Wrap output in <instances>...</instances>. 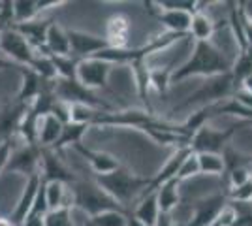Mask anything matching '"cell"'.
Returning <instances> with one entry per match:
<instances>
[{
    "label": "cell",
    "mask_w": 252,
    "mask_h": 226,
    "mask_svg": "<svg viewBox=\"0 0 252 226\" xmlns=\"http://www.w3.org/2000/svg\"><path fill=\"white\" fill-rule=\"evenodd\" d=\"M132 21L126 13H115L105 23V40L113 49H126L128 47V36H130Z\"/></svg>",
    "instance_id": "e0dca14e"
},
{
    "label": "cell",
    "mask_w": 252,
    "mask_h": 226,
    "mask_svg": "<svg viewBox=\"0 0 252 226\" xmlns=\"http://www.w3.org/2000/svg\"><path fill=\"white\" fill-rule=\"evenodd\" d=\"M19 72H21V87H19V93H17L15 100L21 102V104L31 106L32 102L40 97L45 81L38 74H34L31 68H27V66H21Z\"/></svg>",
    "instance_id": "ffe728a7"
},
{
    "label": "cell",
    "mask_w": 252,
    "mask_h": 226,
    "mask_svg": "<svg viewBox=\"0 0 252 226\" xmlns=\"http://www.w3.org/2000/svg\"><path fill=\"white\" fill-rule=\"evenodd\" d=\"M239 89H243V91H247L249 95H252V74L249 75V77H247L245 81H243L241 87H239Z\"/></svg>",
    "instance_id": "f6af8a7d"
},
{
    "label": "cell",
    "mask_w": 252,
    "mask_h": 226,
    "mask_svg": "<svg viewBox=\"0 0 252 226\" xmlns=\"http://www.w3.org/2000/svg\"><path fill=\"white\" fill-rule=\"evenodd\" d=\"M45 200L49 211H57L61 207H72V191L68 189V185L59 181L45 183Z\"/></svg>",
    "instance_id": "cb8c5ba5"
},
{
    "label": "cell",
    "mask_w": 252,
    "mask_h": 226,
    "mask_svg": "<svg viewBox=\"0 0 252 226\" xmlns=\"http://www.w3.org/2000/svg\"><path fill=\"white\" fill-rule=\"evenodd\" d=\"M113 66L115 65L102 61V59H96V57L83 59L77 65V77L75 79L87 89H91V91L102 89V87L107 85V77L111 74Z\"/></svg>",
    "instance_id": "30bf717a"
},
{
    "label": "cell",
    "mask_w": 252,
    "mask_h": 226,
    "mask_svg": "<svg viewBox=\"0 0 252 226\" xmlns=\"http://www.w3.org/2000/svg\"><path fill=\"white\" fill-rule=\"evenodd\" d=\"M198 162H200V173H207V175H222V173H226V164H224L222 155H217V153H200L198 155Z\"/></svg>",
    "instance_id": "f546056e"
},
{
    "label": "cell",
    "mask_w": 252,
    "mask_h": 226,
    "mask_svg": "<svg viewBox=\"0 0 252 226\" xmlns=\"http://www.w3.org/2000/svg\"><path fill=\"white\" fill-rule=\"evenodd\" d=\"M198 173H200L198 155H196L194 151H190V155L185 159V162H183V164H181V168H179L177 179L183 183L185 179H190V177H194V175H198Z\"/></svg>",
    "instance_id": "8d00e7d4"
},
{
    "label": "cell",
    "mask_w": 252,
    "mask_h": 226,
    "mask_svg": "<svg viewBox=\"0 0 252 226\" xmlns=\"http://www.w3.org/2000/svg\"><path fill=\"white\" fill-rule=\"evenodd\" d=\"M45 53L51 57H66L70 55V38H68V29L61 27L59 23H51L47 38H45Z\"/></svg>",
    "instance_id": "7402d4cb"
},
{
    "label": "cell",
    "mask_w": 252,
    "mask_h": 226,
    "mask_svg": "<svg viewBox=\"0 0 252 226\" xmlns=\"http://www.w3.org/2000/svg\"><path fill=\"white\" fill-rule=\"evenodd\" d=\"M72 189V207L83 211L85 215L94 217L100 215L104 211H126L121 204H117L115 200L105 194L98 185L93 181H75L74 185H70Z\"/></svg>",
    "instance_id": "3957f363"
},
{
    "label": "cell",
    "mask_w": 252,
    "mask_h": 226,
    "mask_svg": "<svg viewBox=\"0 0 252 226\" xmlns=\"http://www.w3.org/2000/svg\"><path fill=\"white\" fill-rule=\"evenodd\" d=\"M217 31V25L215 21L207 17L203 11H196L192 15V23H190V31L189 34L196 40V42H211V36Z\"/></svg>",
    "instance_id": "4316f807"
},
{
    "label": "cell",
    "mask_w": 252,
    "mask_h": 226,
    "mask_svg": "<svg viewBox=\"0 0 252 226\" xmlns=\"http://www.w3.org/2000/svg\"><path fill=\"white\" fill-rule=\"evenodd\" d=\"M132 215L136 217L137 221H141L143 225L155 226L160 215V207H158V196L157 193L145 194V196H139L137 200L136 209L132 211Z\"/></svg>",
    "instance_id": "603a6c76"
},
{
    "label": "cell",
    "mask_w": 252,
    "mask_h": 226,
    "mask_svg": "<svg viewBox=\"0 0 252 226\" xmlns=\"http://www.w3.org/2000/svg\"><path fill=\"white\" fill-rule=\"evenodd\" d=\"M38 13H40L38 0H13V17H15V23L34 21V19H38Z\"/></svg>",
    "instance_id": "4dcf8cb0"
},
{
    "label": "cell",
    "mask_w": 252,
    "mask_h": 226,
    "mask_svg": "<svg viewBox=\"0 0 252 226\" xmlns=\"http://www.w3.org/2000/svg\"><path fill=\"white\" fill-rule=\"evenodd\" d=\"M53 19H34L29 23H15L13 29L27 38V42L34 47L36 53H45V38H47V31Z\"/></svg>",
    "instance_id": "ac0fdd59"
},
{
    "label": "cell",
    "mask_w": 252,
    "mask_h": 226,
    "mask_svg": "<svg viewBox=\"0 0 252 226\" xmlns=\"http://www.w3.org/2000/svg\"><path fill=\"white\" fill-rule=\"evenodd\" d=\"M233 93H235V83H233L231 72L230 74L215 75V77H209V81L203 83L196 93H192L183 104L175 106L173 111L189 108L192 104H200V108L211 106V104H219V102H224V100L233 97Z\"/></svg>",
    "instance_id": "277c9868"
},
{
    "label": "cell",
    "mask_w": 252,
    "mask_h": 226,
    "mask_svg": "<svg viewBox=\"0 0 252 226\" xmlns=\"http://www.w3.org/2000/svg\"><path fill=\"white\" fill-rule=\"evenodd\" d=\"M45 226H77L72 217V207H61L45 215Z\"/></svg>",
    "instance_id": "d590c367"
},
{
    "label": "cell",
    "mask_w": 252,
    "mask_h": 226,
    "mask_svg": "<svg viewBox=\"0 0 252 226\" xmlns=\"http://www.w3.org/2000/svg\"><path fill=\"white\" fill-rule=\"evenodd\" d=\"M68 38H70V55L77 61L96 57L98 53L111 47L109 42L102 36L89 34L85 31H77V29H68Z\"/></svg>",
    "instance_id": "9c48e42d"
},
{
    "label": "cell",
    "mask_w": 252,
    "mask_h": 226,
    "mask_svg": "<svg viewBox=\"0 0 252 226\" xmlns=\"http://www.w3.org/2000/svg\"><path fill=\"white\" fill-rule=\"evenodd\" d=\"M29 108L31 106L21 104L17 100L8 102L0 108V143L11 141V138L19 132V125H21L23 117H25Z\"/></svg>",
    "instance_id": "5bb4252c"
},
{
    "label": "cell",
    "mask_w": 252,
    "mask_h": 226,
    "mask_svg": "<svg viewBox=\"0 0 252 226\" xmlns=\"http://www.w3.org/2000/svg\"><path fill=\"white\" fill-rule=\"evenodd\" d=\"M239 10H241L243 21L252 25V0H249V2H239Z\"/></svg>",
    "instance_id": "60d3db41"
},
{
    "label": "cell",
    "mask_w": 252,
    "mask_h": 226,
    "mask_svg": "<svg viewBox=\"0 0 252 226\" xmlns=\"http://www.w3.org/2000/svg\"><path fill=\"white\" fill-rule=\"evenodd\" d=\"M40 177L43 183L59 181L64 185H74L75 179L74 172L61 161L59 153L55 149H42V164H40Z\"/></svg>",
    "instance_id": "7c38bea8"
},
{
    "label": "cell",
    "mask_w": 252,
    "mask_h": 226,
    "mask_svg": "<svg viewBox=\"0 0 252 226\" xmlns=\"http://www.w3.org/2000/svg\"><path fill=\"white\" fill-rule=\"evenodd\" d=\"M155 226H175L173 225V219H171V213H160Z\"/></svg>",
    "instance_id": "7bdbcfd3"
},
{
    "label": "cell",
    "mask_w": 252,
    "mask_h": 226,
    "mask_svg": "<svg viewBox=\"0 0 252 226\" xmlns=\"http://www.w3.org/2000/svg\"><path fill=\"white\" fill-rule=\"evenodd\" d=\"M8 68H17V70H21V66H17L15 63H11L8 59L0 57V72H2V70H8Z\"/></svg>",
    "instance_id": "ee69618b"
},
{
    "label": "cell",
    "mask_w": 252,
    "mask_h": 226,
    "mask_svg": "<svg viewBox=\"0 0 252 226\" xmlns=\"http://www.w3.org/2000/svg\"><path fill=\"white\" fill-rule=\"evenodd\" d=\"M151 179L147 177H139L136 173H132L126 168H119L111 173H104V175H96L94 183L104 191L105 194H109L117 204H121L123 207H128L130 202L137 200L143 191L147 189V185Z\"/></svg>",
    "instance_id": "7a4b0ae2"
},
{
    "label": "cell",
    "mask_w": 252,
    "mask_h": 226,
    "mask_svg": "<svg viewBox=\"0 0 252 226\" xmlns=\"http://www.w3.org/2000/svg\"><path fill=\"white\" fill-rule=\"evenodd\" d=\"M40 164H42V147L40 145L23 143L21 147L11 151L10 161L6 164V170L4 172L23 173L29 179L32 175H38L40 173Z\"/></svg>",
    "instance_id": "ba28073f"
},
{
    "label": "cell",
    "mask_w": 252,
    "mask_h": 226,
    "mask_svg": "<svg viewBox=\"0 0 252 226\" xmlns=\"http://www.w3.org/2000/svg\"><path fill=\"white\" fill-rule=\"evenodd\" d=\"M104 111L96 109L93 106H85V104H74L70 106V121L72 123H83V125H91L94 127L96 119L100 117Z\"/></svg>",
    "instance_id": "1f68e13d"
},
{
    "label": "cell",
    "mask_w": 252,
    "mask_h": 226,
    "mask_svg": "<svg viewBox=\"0 0 252 226\" xmlns=\"http://www.w3.org/2000/svg\"><path fill=\"white\" fill-rule=\"evenodd\" d=\"M132 72H134V79H136V87L139 98L147 104V111L153 113L151 102H149V89H151V68L147 66V61H136L132 63Z\"/></svg>",
    "instance_id": "83f0119b"
},
{
    "label": "cell",
    "mask_w": 252,
    "mask_h": 226,
    "mask_svg": "<svg viewBox=\"0 0 252 226\" xmlns=\"http://www.w3.org/2000/svg\"><path fill=\"white\" fill-rule=\"evenodd\" d=\"M237 132V125H231L224 130L211 129L209 125L201 127L200 130H196L192 134V138L189 141V147L194 153H217L222 155V151L226 149V143L231 136Z\"/></svg>",
    "instance_id": "8992f818"
},
{
    "label": "cell",
    "mask_w": 252,
    "mask_h": 226,
    "mask_svg": "<svg viewBox=\"0 0 252 226\" xmlns=\"http://www.w3.org/2000/svg\"><path fill=\"white\" fill-rule=\"evenodd\" d=\"M74 151H77L85 161H89V164L93 166V170L96 172V175H104V173H111L121 168V162L117 161L113 155L104 153V151H94L85 147L83 143L74 145Z\"/></svg>",
    "instance_id": "d6986e66"
},
{
    "label": "cell",
    "mask_w": 252,
    "mask_h": 226,
    "mask_svg": "<svg viewBox=\"0 0 252 226\" xmlns=\"http://www.w3.org/2000/svg\"><path fill=\"white\" fill-rule=\"evenodd\" d=\"M171 66H162V68H151V89L164 95L171 85Z\"/></svg>",
    "instance_id": "836d02e7"
},
{
    "label": "cell",
    "mask_w": 252,
    "mask_h": 226,
    "mask_svg": "<svg viewBox=\"0 0 252 226\" xmlns=\"http://www.w3.org/2000/svg\"><path fill=\"white\" fill-rule=\"evenodd\" d=\"M228 177H230V189H237V187L251 181L252 172L251 168H235V170L228 172Z\"/></svg>",
    "instance_id": "f35d334b"
},
{
    "label": "cell",
    "mask_w": 252,
    "mask_h": 226,
    "mask_svg": "<svg viewBox=\"0 0 252 226\" xmlns=\"http://www.w3.org/2000/svg\"><path fill=\"white\" fill-rule=\"evenodd\" d=\"M228 202H239V204H251L252 202V179L249 183L241 185L237 189H228Z\"/></svg>",
    "instance_id": "74e56055"
},
{
    "label": "cell",
    "mask_w": 252,
    "mask_h": 226,
    "mask_svg": "<svg viewBox=\"0 0 252 226\" xmlns=\"http://www.w3.org/2000/svg\"><path fill=\"white\" fill-rule=\"evenodd\" d=\"M27 68H31L34 74L40 75L43 81H55V79H59L57 68H55V65H53L51 55L36 53L34 57H32L31 65L27 66Z\"/></svg>",
    "instance_id": "f1b7e54d"
},
{
    "label": "cell",
    "mask_w": 252,
    "mask_h": 226,
    "mask_svg": "<svg viewBox=\"0 0 252 226\" xmlns=\"http://www.w3.org/2000/svg\"><path fill=\"white\" fill-rule=\"evenodd\" d=\"M21 226H45V217L29 215L27 217V221H25Z\"/></svg>",
    "instance_id": "b9f144b4"
},
{
    "label": "cell",
    "mask_w": 252,
    "mask_h": 226,
    "mask_svg": "<svg viewBox=\"0 0 252 226\" xmlns=\"http://www.w3.org/2000/svg\"><path fill=\"white\" fill-rule=\"evenodd\" d=\"M55 97H57V100L64 102L66 106L85 104V106H93V108L102 109V111H113L107 102H104L100 97H96L94 91L81 85L77 79H57L55 81Z\"/></svg>",
    "instance_id": "5b68a950"
},
{
    "label": "cell",
    "mask_w": 252,
    "mask_h": 226,
    "mask_svg": "<svg viewBox=\"0 0 252 226\" xmlns=\"http://www.w3.org/2000/svg\"><path fill=\"white\" fill-rule=\"evenodd\" d=\"M228 205V196L224 194H213L207 198H201L194 202V213L190 215L187 226H211Z\"/></svg>",
    "instance_id": "8fae6325"
},
{
    "label": "cell",
    "mask_w": 252,
    "mask_h": 226,
    "mask_svg": "<svg viewBox=\"0 0 252 226\" xmlns=\"http://www.w3.org/2000/svg\"><path fill=\"white\" fill-rule=\"evenodd\" d=\"M128 211H104L89 219V226H126Z\"/></svg>",
    "instance_id": "e575fe53"
},
{
    "label": "cell",
    "mask_w": 252,
    "mask_h": 226,
    "mask_svg": "<svg viewBox=\"0 0 252 226\" xmlns=\"http://www.w3.org/2000/svg\"><path fill=\"white\" fill-rule=\"evenodd\" d=\"M40 185H42L40 173H38V175H32V177L27 179L25 189H23V193H21V198H19V202L15 204V207H13V211H11V215H10V221L15 226H21L23 223L27 221V217L31 215L32 205L36 202V196H38V191H40Z\"/></svg>",
    "instance_id": "2e32d148"
},
{
    "label": "cell",
    "mask_w": 252,
    "mask_h": 226,
    "mask_svg": "<svg viewBox=\"0 0 252 226\" xmlns=\"http://www.w3.org/2000/svg\"><path fill=\"white\" fill-rule=\"evenodd\" d=\"M179 185H181V181L175 177V179L168 181L166 185H162V187L157 191L160 213H173V209H175V207H179V204H181Z\"/></svg>",
    "instance_id": "d4e9b609"
},
{
    "label": "cell",
    "mask_w": 252,
    "mask_h": 226,
    "mask_svg": "<svg viewBox=\"0 0 252 226\" xmlns=\"http://www.w3.org/2000/svg\"><path fill=\"white\" fill-rule=\"evenodd\" d=\"M126 226H147V225H143L141 221H137L136 217L128 213V217H126Z\"/></svg>",
    "instance_id": "bcb514c9"
},
{
    "label": "cell",
    "mask_w": 252,
    "mask_h": 226,
    "mask_svg": "<svg viewBox=\"0 0 252 226\" xmlns=\"http://www.w3.org/2000/svg\"><path fill=\"white\" fill-rule=\"evenodd\" d=\"M190 147L189 145H185V147H179L171 157L168 159V162L160 168V172L149 181V185H147V189L143 191V194L141 196H145V194H151V193H157L158 189L162 187V185H166L168 181H171V179H175L177 177V173H179V168H181V164L185 162V159L190 155ZM139 200V198H137Z\"/></svg>",
    "instance_id": "9a60e30c"
},
{
    "label": "cell",
    "mask_w": 252,
    "mask_h": 226,
    "mask_svg": "<svg viewBox=\"0 0 252 226\" xmlns=\"http://www.w3.org/2000/svg\"><path fill=\"white\" fill-rule=\"evenodd\" d=\"M10 155H11V141L0 143V173L6 170V164L10 161Z\"/></svg>",
    "instance_id": "ab89813d"
},
{
    "label": "cell",
    "mask_w": 252,
    "mask_h": 226,
    "mask_svg": "<svg viewBox=\"0 0 252 226\" xmlns=\"http://www.w3.org/2000/svg\"><path fill=\"white\" fill-rule=\"evenodd\" d=\"M91 129V125H83V123H66L63 129V134H61V138L59 141L53 145L51 149H55L57 153L59 151H63L64 147H74L77 143H81L83 140L85 132Z\"/></svg>",
    "instance_id": "484cf974"
},
{
    "label": "cell",
    "mask_w": 252,
    "mask_h": 226,
    "mask_svg": "<svg viewBox=\"0 0 252 226\" xmlns=\"http://www.w3.org/2000/svg\"><path fill=\"white\" fill-rule=\"evenodd\" d=\"M0 53L6 55L8 61L15 63L17 66H29L36 51L21 32L10 27L0 31Z\"/></svg>",
    "instance_id": "52a82bcc"
},
{
    "label": "cell",
    "mask_w": 252,
    "mask_h": 226,
    "mask_svg": "<svg viewBox=\"0 0 252 226\" xmlns=\"http://www.w3.org/2000/svg\"><path fill=\"white\" fill-rule=\"evenodd\" d=\"M53 65L57 68V75L59 79H75L77 77V65L79 61L74 59L72 55L66 57H51Z\"/></svg>",
    "instance_id": "d6a6232c"
},
{
    "label": "cell",
    "mask_w": 252,
    "mask_h": 226,
    "mask_svg": "<svg viewBox=\"0 0 252 226\" xmlns=\"http://www.w3.org/2000/svg\"><path fill=\"white\" fill-rule=\"evenodd\" d=\"M143 6H145L147 11H151V15L158 23H162L166 27L168 32L189 34L190 23H192V13L179 10H160V8H157L155 2H143Z\"/></svg>",
    "instance_id": "4fadbf2b"
},
{
    "label": "cell",
    "mask_w": 252,
    "mask_h": 226,
    "mask_svg": "<svg viewBox=\"0 0 252 226\" xmlns=\"http://www.w3.org/2000/svg\"><path fill=\"white\" fill-rule=\"evenodd\" d=\"M63 129L64 123L57 115L47 113V115L40 117V123H38V145L42 149H51L61 138Z\"/></svg>",
    "instance_id": "44dd1931"
},
{
    "label": "cell",
    "mask_w": 252,
    "mask_h": 226,
    "mask_svg": "<svg viewBox=\"0 0 252 226\" xmlns=\"http://www.w3.org/2000/svg\"><path fill=\"white\" fill-rule=\"evenodd\" d=\"M0 226H15L10 221V217H0Z\"/></svg>",
    "instance_id": "7dc6e473"
},
{
    "label": "cell",
    "mask_w": 252,
    "mask_h": 226,
    "mask_svg": "<svg viewBox=\"0 0 252 226\" xmlns=\"http://www.w3.org/2000/svg\"><path fill=\"white\" fill-rule=\"evenodd\" d=\"M231 65L224 57L220 49L211 42H196L194 51L181 66L173 68L171 83H179L183 79H189L192 75L201 77H215V75L230 74Z\"/></svg>",
    "instance_id": "6da1fadb"
}]
</instances>
